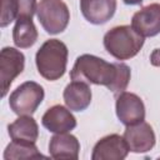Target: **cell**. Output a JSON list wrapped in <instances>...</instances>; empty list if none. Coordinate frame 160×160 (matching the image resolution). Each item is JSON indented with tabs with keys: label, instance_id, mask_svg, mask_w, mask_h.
Here are the masks:
<instances>
[{
	"label": "cell",
	"instance_id": "4fadbf2b",
	"mask_svg": "<svg viewBox=\"0 0 160 160\" xmlns=\"http://www.w3.org/2000/svg\"><path fill=\"white\" fill-rule=\"evenodd\" d=\"M62 98L71 111H84L91 102V89L88 82L72 80L64 89Z\"/></svg>",
	"mask_w": 160,
	"mask_h": 160
},
{
	"label": "cell",
	"instance_id": "6da1fadb",
	"mask_svg": "<svg viewBox=\"0 0 160 160\" xmlns=\"http://www.w3.org/2000/svg\"><path fill=\"white\" fill-rule=\"evenodd\" d=\"M130 76L131 71L126 64L108 62L91 54H82L78 56L70 71L71 80L106 86L115 95L125 91L129 85Z\"/></svg>",
	"mask_w": 160,
	"mask_h": 160
},
{
	"label": "cell",
	"instance_id": "ac0fdd59",
	"mask_svg": "<svg viewBox=\"0 0 160 160\" xmlns=\"http://www.w3.org/2000/svg\"><path fill=\"white\" fill-rule=\"evenodd\" d=\"M15 12H16V19L19 18H31L34 14H36L38 9V2L36 0H12Z\"/></svg>",
	"mask_w": 160,
	"mask_h": 160
},
{
	"label": "cell",
	"instance_id": "8992f818",
	"mask_svg": "<svg viewBox=\"0 0 160 160\" xmlns=\"http://www.w3.org/2000/svg\"><path fill=\"white\" fill-rule=\"evenodd\" d=\"M116 116L125 126L135 125L145 120V105L140 96L134 92L122 91L116 95Z\"/></svg>",
	"mask_w": 160,
	"mask_h": 160
},
{
	"label": "cell",
	"instance_id": "e0dca14e",
	"mask_svg": "<svg viewBox=\"0 0 160 160\" xmlns=\"http://www.w3.org/2000/svg\"><path fill=\"white\" fill-rule=\"evenodd\" d=\"M45 158L36 148L35 144L31 142H20V141H11L5 151L4 159L5 160H15V159H38Z\"/></svg>",
	"mask_w": 160,
	"mask_h": 160
},
{
	"label": "cell",
	"instance_id": "9a60e30c",
	"mask_svg": "<svg viewBox=\"0 0 160 160\" xmlns=\"http://www.w3.org/2000/svg\"><path fill=\"white\" fill-rule=\"evenodd\" d=\"M8 132L12 141L35 144L39 138V126L31 115H21L8 125Z\"/></svg>",
	"mask_w": 160,
	"mask_h": 160
},
{
	"label": "cell",
	"instance_id": "7c38bea8",
	"mask_svg": "<svg viewBox=\"0 0 160 160\" xmlns=\"http://www.w3.org/2000/svg\"><path fill=\"white\" fill-rule=\"evenodd\" d=\"M80 10L92 25L108 22L116 11V0H80Z\"/></svg>",
	"mask_w": 160,
	"mask_h": 160
},
{
	"label": "cell",
	"instance_id": "2e32d148",
	"mask_svg": "<svg viewBox=\"0 0 160 160\" xmlns=\"http://www.w3.org/2000/svg\"><path fill=\"white\" fill-rule=\"evenodd\" d=\"M38 30L31 18H19L12 29V41L19 49L31 48L38 41Z\"/></svg>",
	"mask_w": 160,
	"mask_h": 160
},
{
	"label": "cell",
	"instance_id": "ffe728a7",
	"mask_svg": "<svg viewBox=\"0 0 160 160\" xmlns=\"http://www.w3.org/2000/svg\"><path fill=\"white\" fill-rule=\"evenodd\" d=\"M150 62L152 66L160 68V49H155L150 55Z\"/></svg>",
	"mask_w": 160,
	"mask_h": 160
},
{
	"label": "cell",
	"instance_id": "277c9868",
	"mask_svg": "<svg viewBox=\"0 0 160 160\" xmlns=\"http://www.w3.org/2000/svg\"><path fill=\"white\" fill-rule=\"evenodd\" d=\"M36 16L42 29L50 35L62 32L70 21L69 8L62 0H40Z\"/></svg>",
	"mask_w": 160,
	"mask_h": 160
},
{
	"label": "cell",
	"instance_id": "3957f363",
	"mask_svg": "<svg viewBox=\"0 0 160 160\" xmlns=\"http://www.w3.org/2000/svg\"><path fill=\"white\" fill-rule=\"evenodd\" d=\"M144 39L131 25H120L104 35V48L116 60H129L141 50Z\"/></svg>",
	"mask_w": 160,
	"mask_h": 160
},
{
	"label": "cell",
	"instance_id": "5bb4252c",
	"mask_svg": "<svg viewBox=\"0 0 160 160\" xmlns=\"http://www.w3.org/2000/svg\"><path fill=\"white\" fill-rule=\"evenodd\" d=\"M80 142L76 136L69 132L55 134L49 142V154L52 159H74L79 158Z\"/></svg>",
	"mask_w": 160,
	"mask_h": 160
},
{
	"label": "cell",
	"instance_id": "5b68a950",
	"mask_svg": "<svg viewBox=\"0 0 160 160\" xmlns=\"http://www.w3.org/2000/svg\"><path fill=\"white\" fill-rule=\"evenodd\" d=\"M45 96L44 88L35 81H25L9 96L10 109L19 116L32 115Z\"/></svg>",
	"mask_w": 160,
	"mask_h": 160
},
{
	"label": "cell",
	"instance_id": "30bf717a",
	"mask_svg": "<svg viewBox=\"0 0 160 160\" xmlns=\"http://www.w3.org/2000/svg\"><path fill=\"white\" fill-rule=\"evenodd\" d=\"M128 144L124 136L111 134L101 138L91 152L92 160H122L129 154Z\"/></svg>",
	"mask_w": 160,
	"mask_h": 160
},
{
	"label": "cell",
	"instance_id": "7a4b0ae2",
	"mask_svg": "<svg viewBox=\"0 0 160 160\" xmlns=\"http://www.w3.org/2000/svg\"><path fill=\"white\" fill-rule=\"evenodd\" d=\"M68 46L59 39L46 40L35 55V64L39 74L49 80L55 81L60 79L68 65Z\"/></svg>",
	"mask_w": 160,
	"mask_h": 160
},
{
	"label": "cell",
	"instance_id": "d6986e66",
	"mask_svg": "<svg viewBox=\"0 0 160 160\" xmlns=\"http://www.w3.org/2000/svg\"><path fill=\"white\" fill-rule=\"evenodd\" d=\"M16 20V12L12 4V0H1V16H0V26L5 28L10 22Z\"/></svg>",
	"mask_w": 160,
	"mask_h": 160
},
{
	"label": "cell",
	"instance_id": "44dd1931",
	"mask_svg": "<svg viewBox=\"0 0 160 160\" xmlns=\"http://www.w3.org/2000/svg\"><path fill=\"white\" fill-rule=\"evenodd\" d=\"M122 1H124L126 5H131V6H132V5H139V4H141L144 0H122Z\"/></svg>",
	"mask_w": 160,
	"mask_h": 160
},
{
	"label": "cell",
	"instance_id": "52a82bcc",
	"mask_svg": "<svg viewBox=\"0 0 160 160\" xmlns=\"http://www.w3.org/2000/svg\"><path fill=\"white\" fill-rule=\"evenodd\" d=\"M25 66L24 54L15 48H2L0 52V81H1V96L4 98L14 79L20 75Z\"/></svg>",
	"mask_w": 160,
	"mask_h": 160
},
{
	"label": "cell",
	"instance_id": "8fae6325",
	"mask_svg": "<svg viewBox=\"0 0 160 160\" xmlns=\"http://www.w3.org/2000/svg\"><path fill=\"white\" fill-rule=\"evenodd\" d=\"M42 126L54 134L70 132L76 128V119L71 110L62 105H54L49 108L41 118Z\"/></svg>",
	"mask_w": 160,
	"mask_h": 160
},
{
	"label": "cell",
	"instance_id": "ba28073f",
	"mask_svg": "<svg viewBox=\"0 0 160 160\" xmlns=\"http://www.w3.org/2000/svg\"><path fill=\"white\" fill-rule=\"evenodd\" d=\"M122 136L128 144L129 150L135 154L150 151L156 142V136L151 125L145 121L126 126Z\"/></svg>",
	"mask_w": 160,
	"mask_h": 160
},
{
	"label": "cell",
	"instance_id": "9c48e42d",
	"mask_svg": "<svg viewBox=\"0 0 160 160\" xmlns=\"http://www.w3.org/2000/svg\"><path fill=\"white\" fill-rule=\"evenodd\" d=\"M131 26L144 38L160 34V4L154 2L136 11L131 18Z\"/></svg>",
	"mask_w": 160,
	"mask_h": 160
}]
</instances>
